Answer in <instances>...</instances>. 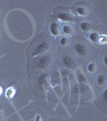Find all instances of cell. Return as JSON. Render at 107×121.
<instances>
[{
  "label": "cell",
  "mask_w": 107,
  "mask_h": 121,
  "mask_svg": "<svg viewBox=\"0 0 107 121\" xmlns=\"http://www.w3.org/2000/svg\"><path fill=\"white\" fill-rule=\"evenodd\" d=\"M50 46L48 44V42H41L36 45V47L35 48L34 51H33L32 56H37L39 55H41V54L44 53L49 49Z\"/></svg>",
  "instance_id": "6da1fadb"
},
{
  "label": "cell",
  "mask_w": 107,
  "mask_h": 121,
  "mask_svg": "<svg viewBox=\"0 0 107 121\" xmlns=\"http://www.w3.org/2000/svg\"><path fill=\"white\" fill-rule=\"evenodd\" d=\"M38 81H39V84H40L42 91L46 94L47 91H48V86H49V84H50L48 75L47 74V73L41 74L40 77H39Z\"/></svg>",
  "instance_id": "7a4b0ae2"
},
{
  "label": "cell",
  "mask_w": 107,
  "mask_h": 121,
  "mask_svg": "<svg viewBox=\"0 0 107 121\" xmlns=\"http://www.w3.org/2000/svg\"><path fill=\"white\" fill-rule=\"evenodd\" d=\"M62 62H63V64L66 67L69 68L70 69H76V67H77L75 60L70 56H68V55L64 56L63 58H62Z\"/></svg>",
  "instance_id": "3957f363"
},
{
  "label": "cell",
  "mask_w": 107,
  "mask_h": 121,
  "mask_svg": "<svg viewBox=\"0 0 107 121\" xmlns=\"http://www.w3.org/2000/svg\"><path fill=\"white\" fill-rule=\"evenodd\" d=\"M51 62V57L50 56L45 55V56H43L42 57L40 58L39 60L37 65H36V68L40 69H45L46 67H48V65L50 64Z\"/></svg>",
  "instance_id": "277c9868"
},
{
  "label": "cell",
  "mask_w": 107,
  "mask_h": 121,
  "mask_svg": "<svg viewBox=\"0 0 107 121\" xmlns=\"http://www.w3.org/2000/svg\"><path fill=\"white\" fill-rule=\"evenodd\" d=\"M61 76L57 70H55L53 72V73L52 74L51 80H50V84H51L52 86L55 87L61 85Z\"/></svg>",
  "instance_id": "5b68a950"
},
{
  "label": "cell",
  "mask_w": 107,
  "mask_h": 121,
  "mask_svg": "<svg viewBox=\"0 0 107 121\" xmlns=\"http://www.w3.org/2000/svg\"><path fill=\"white\" fill-rule=\"evenodd\" d=\"M56 17H57V19L59 20L63 21V22H74V21H76L75 18H73L72 15H70L69 13H66V12L58 13Z\"/></svg>",
  "instance_id": "8992f818"
},
{
  "label": "cell",
  "mask_w": 107,
  "mask_h": 121,
  "mask_svg": "<svg viewBox=\"0 0 107 121\" xmlns=\"http://www.w3.org/2000/svg\"><path fill=\"white\" fill-rule=\"evenodd\" d=\"M75 50L80 56H85L88 52V48L85 44L82 43H78L75 45Z\"/></svg>",
  "instance_id": "52a82bcc"
},
{
  "label": "cell",
  "mask_w": 107,
  "mask_h": 121,
  "mask_svg": "<svg viewBox=\"0 0 107 121\" xmlns=\"http://www.w3.org/2000/svg\"><path fill=\"white\" fill-rule=\"evenodd\" d=\"M50 32L53 36H58L61 34V27L57 23H52L50 26Z\"/></svg>",
  "instance_id": "ba28073f"
},
{
  "label": "cell",
  "mask_w": 107,
  "mask_h": 121,
  "mask_svg": "<svg viewBox=\"0 0 107 121\" xmlns=\"http://www.w3.org/2000/svg\"><path fill=\"white\" fill-rule=\"evenodd\" d=\"M6 97L7 99H12L14 97V95H15V90L13 87H9L7 89L6 91Z\"/></svg>",
  "instance_id": "9c48e42d"
},
{
  "label": "cell",
  "mask_w": 107,
  "mask_h": 121,
  "mask_svg": "<svg viewBox=\"0 0 107 121\" xmlns=\"http://www.w3.org/2000/svg\"><path fill=\"white\" fill-rule=\"evenodd\" d=\"M89 39H90L91 41L98 43V39H99V34L96 32H93L89 34Z\"/></svg>",
  "instance_id": "30bf717a"
},
{
  "label": "cell",
  "mask_w": 107,
  "mask_h": 121,
  "mask_svg": "<svg viewBox=\"0 0 107 121\" xmlns=\"http://www.w3.org/2000/svg\"><path fill=\"white\" fill-rule=\"evenodd\" d=\"M81 29L84 32H88L90 29V23L89 22H82L81 23Z\"/></svg>",
  "instance_id": "8fae6325"
},
{
  "label": "cell",
  "mask_w": 107,
  "mask_h": 121,
  "mask_svg": "<svg viewBox=\"0 0 107 121\" xmlns=\"http://www.w3.org/2000/svg\"><path fill=\"white\" fill-rule=\"evenodd\" d=\"M77 14L81 15V16H85L87 15V10L83 7H79L77 8Z\"/></svg>",
  "instance_id": "7c38bea8"
},
{
  "label": "cell",
  "mask_w": 107,
  "mask_h": 121,
  "mask_svg": "<svg viewBox=\"0 0 107 121\" xmlns=\"http://www.w3.org/2000/svg\"><path fill=\"white\" fill-rule=\"evenodd\" d=\"M63 32L64 33H65V34H67V35H72L73 31V28H71V26H69V25H64Z\"/></svg>",
  "instance_id": "4fadbf2b"
},
{
  "label": "cell",
  "mask_w": 107,
  "mask_h": 121,
  "mask_svg": "<svg viewBox=\"0 0 107 121\" xmlns=\"http://www.w3.org/2000/svg\"><path fill=\"white\" fill-rule=\"evenodd\" d=\"M97 81H98V83L99 86H103L105 83H106V76L99 75L98 77V79H97Z\"/></svg>",
  "instance_id": "5bb4252c"
},
{
  "label": "cell",
  "mask_w": 107,
  "mask_h": 121,
  "mask_svg": "<svg viewBox=\"0 0 107 121\" xmlns=\"http://www.w3.org/2000/svg\"><path fill=\"white\" fill-rule=\"evenodd\" d=\"M77 81H78V83H80V84L86 83V78H85V76L81 73H77Z\"/></svg>",
  "instance_id": "9a60e30c"
},
{
  "label": "cell",
  "mask_w": 107,
  "mask_h": 121,
  "mask_svg": "<svg viewBox=\"0 0 107 121\" xmlns=\"http://www.w3.org/2000/svg\"><path fill=\"white\" fill-rule=\"evenodd\" d=\"M98 43H99V44H106L107 43L106 35H101V36H99V39H98Z\"/></svg>",
  "instance_id": "2e32d148"
},
{
  "label": "cell",
  "mask_w": 107,
  "mask_h": 121,
  "mask_svg": "<svg viewBox=\"0 0 107 121\" xmlns=\"http://www.w3.org/2000/svg\"><path fill=\"white\" fill-rule=\"evenodd\" d=\"M87 69H88V70L90 72V73H94L95 70H96V69H97V66L94 63H89L88 65Z\"/></svg>",
  "instance_id": "e0dca14e"
},
{
  "label": "cell",
  "mask_w": 107,
  "mask_h": 121,
  "mask_svg": "<svg viewBox=\"0 0 107 121\" xmlns=\"http://www.w3.org/2000/svg\"><path fill=\"white\" fill-rule=\"evenodd\" d=\"M61 44L62 46H66V45H68L69 44V40L68 39L67 37H62L61 39Z\"/></svg>",
  "instance_id": "ac0fdd59"
},
{
  "label": "cell",
  "mask_w": 107,
  "mask_h": 121,
  "mask_svg": "<svg viewBox=\"0 0 107 121\" xmlns=\"http://www.w3.org/2000/svg\"><path fill=\"white\" fill-rule=\"evenodd\" d=\"M35 121H42V119H41V116H40V115H38L37 116H36V120Z\"/></svg>",
  "instance_id": "d6986e66"
},
{
  "label": "cell",
  "mask_w": 107,
  "mask_h": 121,
  "mask_svg": "<svg viewBox=\"0 0 107 121\" xmlns=\"http://www.w3.org/2000/svg\"><path fill=\"white\" fill-rule=\"evenodd\" d=\"M104 63H105V65H107V56H106L104 57Z\"/></svg>",
  "instance_id": "ffe728a7"
},
{
  "label": "cell",
  "mask_w": 107,
  "mask_h": 121,
  "mask_svg": "<svg viewBox=\"0 0 107 121\" xmlns=\"http://www.w3.org/2000/svg\"><path fill=\"white\" fill-rule=\"evenodd\" d=\"M103 97H104L105 100H106V91H105L104 94H103Z\"/></svg>",
  "instance_id": "44dd1931"
},
{
  "label": "cell",
  "mask_w": 107,
  "mask_h": 121,
  "mask_svg": "<svg viewBox=\"0 0 107 121\" xmlns=\"http://www.w3.org/2000/svg\"><path fill=\"white\" fill-rule=\"evenodd\" d=\"M3 88H2L1 86H0V95L3 94Z\"/></svg>",
  "instance_id": "7402d4cb"
}]
</instances>
